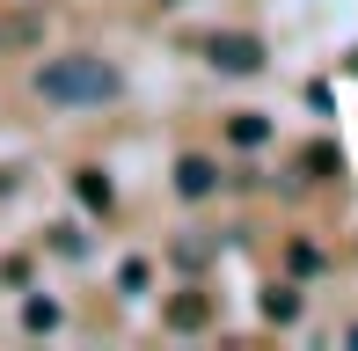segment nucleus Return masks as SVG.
<instances>
[{"label": "nucleus", "instance_id": "39448f33", "mask_svg": "<svg viewBox=\"0 0 358 351\" xmlns=\"http://www.w3.org/2000/svg\"><path fill=\"white\" fill-rule=\"evenodd\" d=\"M300 308H307V300H300V285H264V322L292 329V322H300Z\"/></svg>", "mask_w": 358, "mask_h": 351}, {"label": "nucleus", "instance_id": "423d86ee", "mask_svg": "<svg viewBox=\"0 0 358 351\" xmlns=\"http://www.w3.org/2000/svg\"><path fill=\"white\" fill-rule=\"evenodd\" d=\"M73 190H80V205H88V213H110V205H117V190H110L103 169H73Z\"/></svg>", "mask_w": 358, "mask_h": 351}, {"label": "nucleus", "instance_id": "4468645a", "mask_svg": "<svg viewBox=\"0 0 358 351\" xmlns=\"http://www.w3.org/2000/svg\"><path fill=\"white\" fill-rule=\"evenodd\" d=\"M344 73H358V52H351V59H344Z\"/></svg>", "mask_w": 358, "mask_h": 351}, {"label": "nucleus", "instance_id": "0eeeda50", "mask_svg": "<svg viewBox=\"0 0 358 351\" xmlns=\"http://www.w3.org/2000/svg\"><path fill=\"white\" fill-rule=\"evenodd\" d=\"M205 322H213L205 293H183V300H169V329H205Z\"/></svg>", "mask_w": 358, "mask_h": 351}, {"label": "nucleus", "instance_id": "9d476101", "mask_svg": "<svg viewBox=\"0 0 358 351\" xmlns=\"http://www.w3.org/2000/svg\"><path fill=\"white\" fill-rule=\"evenodd\" d=\"M322 264H329V257H322L315 242H285V271H292V278H322Z\"/></svg>", "mask_w": 358, "mask_h": 351}, {"label": "nucleus", "instance_id": "20e7f679", "mask_svg": "<svg viewBox=\"0 0 358 351\" xmlns=\"http://www.w3.org/2000/svg\"><path fill=\"white\" fill-rule=\"evenodd\" d=\"M329 176H344V154H336L329 139H315V147H300V183H329Z\"/></svg>", "mask_w": 358, "mask_h": 351}, {"label": "nucleus", "instance_id": "7ed1b4c3", "mask_svg": "<svg viewBox=\"0 0 358 351\" xmlns=\"http://www.w3.org/2000/svg\"><path fill=\"white\" fill-rule=\"evenodd\" d=\"M220 190V169L205 162V154H183L176 162V198H213Z\"/></svg>", "mask_w": 358, "mask_h": 351}, {"label": "nucleus", "instance_id": "6e6552de", "mask_svg": "<svg viewBox=\"0 0 358 351\" xmlns=\"http://www.w3.org/2000/svg\"><path fill=\"white\" fill-rule=\"evenodd\" d=\"M227 139H234V147H264V139H271V117L241 110V117H227Z\"/></svg>", "mask_w": 358, "mask_h": 351}, {"label": "nucleus", "instance_id": "f257e3e1", "mask_svg": "<svg viewBox=\"0 0 358 351\" xmlns=\"http://www.w3.org/2000/svg\"><path fill=\"white\" fill-rule=\"evenodd\" d=\"M124 95V73L103 52H66V59H37V103L52 110H103Z\"/></svg>", "mask_w": 358, "mask_h": 351}, {"label": "nucleus", "instance_id": "f03ea898", "mask_svg": "<svg viewBox=\"0 0 358 351\" xmlns=\"http://www.w3.org/2000/svg\"><path fill=\"white\" fill-rule=\"evenodd\" d=\"M198 59H205V66H213V73H234V81H241V73H264V37H249V29H205V37H198Z\"/></svg>", "mask_w": 358, "mask_h": 351}, {"label": "nucleus", "instance_id": "1a4fd4ad", "mask_svg": "<svg viewBox=\"0 0 358 351\" xmlns=\"http://www.w3.org/2000/svg\"><path fill=\"white\" fill-rule=\"evenodd\" d=\"M44 249H52V257H88V234H80L73 220H59V227H44Z\"/></svg>", "mask_w": 358, "mask_h": 351}, {"label": "nucleus", "instance_id": "ddd939ff", "mask_svg": "<svg viewBox=\"0 0 358 351\" xmlns=\"http://www.w3.org/2000/svg\"><path fill=\"white\" fill-rule=\"evenodd\" d=\"M0 190H15V169H0Z\"/></svg>", "mask_w": 358, "mask_h": 351}, {"label": "nucleus", "instance_id": "f8f14e48", "mask_svg": "<svg viewBox=\"0 0 358 351\" xmlns=\"http://www.w3.org/2000/svg\"><path fill=\"white\" fill-rule=\"evenodd\" d=\"M59 300H22V329H59Z\"/></svg>", "mask_w": 358, "mask_h": 351}, {"label": "nucleus", "instance_id": "9b49d317", "mask_svg": "<svg viewBox=\"0 0 358 351\" xmlns=\"http://www.w3.org/2000/svg\"><path fill=\"white\" fill-rule=\"evenodd\" d=\"M146 285H154V264H146V257H124L117 264V293L132 300V293H146Z\"/></svg>", "mask_w": 358, "mask_h": 351}]
</instances>
